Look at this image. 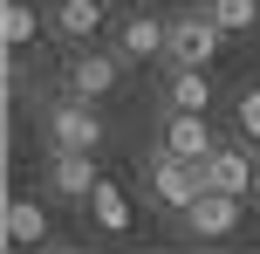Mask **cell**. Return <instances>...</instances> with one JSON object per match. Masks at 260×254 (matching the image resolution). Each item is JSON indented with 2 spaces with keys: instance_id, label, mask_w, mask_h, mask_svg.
<instances>
[{
  "instance_id": "cell-9",
  "label": "cell",
  "mask_w": 260,
  "mask_h": 254,
  "mask_svg": "<svg viewBox=\"0 0 260 254\" xmlns=\"http://www.w3.org/2000/svg\"><path fill=\"white\" fill-rule=\"evenodd\" d=\"M55 192H69V200H89L103 179H96V151H55Z\"/></svg>"
},
{
  "instance_id": "cell-5",
  "label": "cell",
  "mask_w": 260,
  "mask_h": 254,
  "mask_svg": "<svg viewBox=\"0 0 260 254\" xmlns=\"http://www.w3.org/2000/svg\"><path fill=\"white\" fill-rule=\"evenodd\" d=\"M110 90H117V55L82 48L76 62H69V96H82V103H103Z\"/></svg>"
},
{
  "instance_id": "cell-2",
  "label": "cell",
  "mask_w": 260,
  "mask_h": 254,
  "mask_svg": "<svg viewBox=\"0 0 260 254\" xmlns=\"http://www.w3.org/2000/svg\"><path fill=\"white\" fill-rule=\"evenodd\" d=\"M48 145H55V151H96V145H103L96 103H82V96H62V103L48 110Z\"/></svg>"
},
{
  "instance_id": "cell-4",
  "label": "cell",
  "mask_w": 260,
  "mask_h": 254,
  "mask_svg": "<svg viewBox=\"0 0 260 254\" xmlns=\"http://www.w3.org/2000/svg\"><path fill=\"white\" fill-rule=\"evenodd\" d=\"M185 227L199 234V241H226V234L240 227V192H199L192 206H185Z\"/></svg>"
},
{
  "instance_id": "cell-3",
  "label": "cell",
  "mask_w": 260,
  "mask_h": 254,
  "mask_svg": "<svg viewBox=\"0 0 260 254\" xmlns=\"http://www.w3.org/2000/svg\"><path fill=\"white\" fill-rule=\"evenodd\" d=\"M151 186H157V200L165 206H192L199 192H206V172H199V158H178V151H157L151 158Z\"/></svg>"
},
{
  "instance_id": "cell-16",
  "label": "cell",
  "mask_w": 260,
  "mask_h": 254,
  "mask_svg": "<svg viewBox=\"0 0 260 254\" xmlns=\"http://www.w3.org/2000/svg\"><path fill=\"white\" fill-rule=\"evenodd\" d=\"M240 131L260 145V90H247V96H240Z\"/></svg>"
},
{
  "instance_id": "cell-10",
  "label": "cell",
  "mask_w": 260,
  "mask_h": 254,
  "mask_svg": "<svg viewBox=\"0 0 260 254\" xmlns=\"http://www.w3.org/2000/svg\"><path fill=\"white\" fill-rule=\"evenodd\" d=\"M55 35H69V41H89L96 27H103V0H55Z\"/></svg>"
},
{
  "instance_id": "cell-17",
  "label": "cell",
  "mask_w": 260,
  "mask_h": 254,
  "mask_svg": "<svg viewBox=\"0 0 260 254\" xmlns=\"http://www.w3.org/2000/svg\"><path fill=\"white\" fill-rule=\"evenodd\" d=\"M253 192H260V158H253Z\"/></svg>"
},
{
  "instance_id": "cell-15",
  "label": "cell",
  "mask_w": 260,
  "mask_h": 254,
  "mask_svg": "<svg viewBox=\"0 0 260 254\" xmlns=\"http://www.w3.org/2000/svg\"><path fill=\"white\" fill-rule=\"evenodd\" d=\"M206 7H212V21H219L226 35H247V27L260 21V7H253V0H206Z\"/></svg>"
},
{
  "instance_id": "cell-12",
  "label": "cell",
  "mask_w": 260,
  "mask_h": 254,
  "mask_svg": "<svg viewBox=\"0 0 260 254\" xmlns=\"http://www.w3.org/2000/svg\"><path fill=\"white\" fill-rule=\"evenodd\" d=\"M89 206H96V227H103V234H123V227H130V200H123L117 186H96Z\"/></svg>"
},
{
  "instance_id": "cell-11",
  "label": "cell",
  "mask_w": 260,
  "mask_h": 254,
  "mask_svg": "<svg viewBox=\"0 0 260 254\" xmlns=\"http://www.w3.org/2000/svg\"><path fill=\"white\" fill-rule=\"evenodd\" d=\"M7 241L14 247H41L48 241V213L35 200H7Z\"/></svg>"
},
{
  "instance_id": "cell-8",
  "label": "cell",
  "mask_w": 260,
  "mask_h": 254,
  "mask_svg": "<svg viewBox=\"0 0 260 254\" xmlns=\"http://www.w3.org/2000/svg\"><path fill=\"white\" fill-rule=\"evenodd\" d=\"M165 35H171V21H157V14H130V21L117 27V55H123V62L165 55Z\"/></svg>"
},
{
  "instance_id": "cell-7",
  "label": "cell",
  "mask_w": 260,
  "mask_h": 254,
  "mask_svg": "<svg viewBox=\"0 0 260 254\" xmlns=\"http://www.w3.org/2000/svg\"><path fill=\"white\" fill-rule=\"evenodd\" d=\"M165 151H178V158H212V124H206V110H171Z\"/></svg>"
},
{
  "instance_id": "cell-14",
  "label": "cell",
  "mask_w": 260,
  "mask_h": 254,
  "mask_svg": "<svg viewBox=\"0 0 260 254\" xmlns=\"http://www.w3.org/2000/svg\"><path fill=\"white\" fill-rule=\"evenodd\" d=\"M41 14L27 7V0H7V14H0V35H7V48H21V41H35Z\"/></svg>"
},
{
  "instance_id": "cell-1",
  "label": "cell",
  "mask_w": 260,
  "mask_h": 254,
  "mask_svg": "<svg viewBox=\"0 0 260 254\" xmlns=\"http://www.w3.org/2000/svg\"><path fill=\"white\" fill-rule=\"evenodd\" d=\"M219 41H226V27L212 21V7H192V14H178V21H171V35H165V62H171V69H212Z\"/></svg>"
},
{
  "instance_id": "cell-6",
  "label": "cell",
  "mask_w": 260,
  "mask_h": 254,
  "mask_svg": "<svg viewBox=\"0 0 260 254\" xmlns=\"http://www.w3.org/2000/svg\"><path fill=\"white\" fill-rule=\"evenodd\" d=\"M199 172H206L212 192H240V200L253 192V158L233 151V145H212V158H199Z\"/></svg>"
},
{
  "instance_id": "cell-13",
  "label": "cell",
  "mask_w": 260,
  "mask_h": 254,
  "mask_svg": "<svg viewBox=\"0 0 260 254\" xmlns=\"http://www.w3.org/2000/svg\"><path fill=\"white\" fill-rule=\"evenodd\" d=\"M212 90H206V69H178L171 76V110H206Z\"/></svg>"
}]
</instances>
